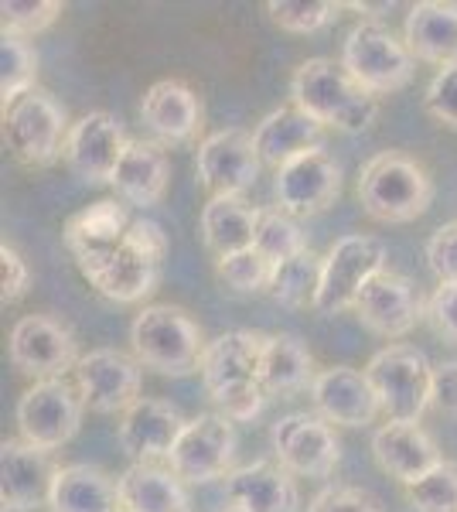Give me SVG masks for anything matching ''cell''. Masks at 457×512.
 Returning a JSON list of instances; mask_svg holds the SVG:
<instances>
[{
    "label": "cell",
    "instance_id": "cell-1",
    "mask_svg": "<svg viewBox=\"0 0 457 512\" xmlns=\"http://www.w3.org/2000/svg\"><path fill=\"white\" fill-rule=\"evenodd\" d=\"M267 335L236 328V332L219 335L205 345L202 355V383L209 390L212 403L226 420H253L260 417L267 390L260 383V359Z\"/></svg>",
    "mask_w": 457,
    "mask_h": 512
},
{
    "label": "cell",
    "instance_id": "cell-2",
    "mask_svg": "<svg viewBox=\"0 0 457 512\" xmlns=\"http://www.w3.org/2000/svg\"><path fill=\"white\" fill-rule=\"evenodd\" d=\"M290 99L321 127L359 134L379 113V96L362 89L342 62L307 59L290 76Z\"/></svg>",
    "mask_w": 457,
    "mask_h": 512
},
{
    "label": "cell",
    "instance_id": "cell-3",
    "mask_svg": "<svg viewBox=\"0 0 457 512\" xmlns=\"http://www.w3.org/2000/svg\"><path fill=\"white\" fill-rule=\"evenodd\" d=\"M202 328L185 308L174 304H147L130 325V349L144 369H154L161 376H191L202 369L205 355Z\"/></svg>",
    "mask_w": 457,
    "mask_h": 512
},
{
    "label": "cell",
    "instance_id": "cell-4",
    "mask_svg": "<svg viewBox=\"0 0 457 512\" xmlns=\"http://www.w3.org/2000/svg\"><path fill=\"white\" fill-rule=\"evenodd\" d=\"M359 202L376 222L400 226L430 209L434 181L417 158L403 151H382L365 161L359 175Z\"/></svg>",
    "mask_w": 457,
    "mask_h": 512
},
{
    "label": "cell",
    "instance_id": "cell-5",
    "mask_svg": "<svg viewBox=\"0 0 457 512\" xmlns=\"http://www.w3.org/2000/svg\"><path fill=\"white\" fill-rule=\"evenodd\" d=\"M342 65L372 96L400 93L417 72V59L406 48V41L396 38L393 28L382 21H359L348 31L342 45Z\"/></svg>",
    "mask_w": 457,
    "mask_h": 512
},
{
    "label": "cell",
    "instance_id": "cell-6",
    "mask_svg": "<svg viewBox=\"0 0 457 512\" xmlns=\"http://www.w3.org/2000/svg\"><path fill=\"white\" fill-rule=\"evenodd\" d=\"M72 123L65 106L48 89H31L11 106H4L7 151L28 168H48L65 154Z\"/></svg>",
    "mask_w": 457,
    "mask_h": 512
},
{
    "label": "cell",
    "instance_id": "cell-7",
    "mask_svg": "<svg viewBox=\"0 0 457 512\" xmlns=\"http://www.w3.org/2000/svg\"><path fill=\"white\" fill-rule=\"evenodd\" d=\"M376 390L386 420H420L430 407V376L434 366L413 345H386L362 369Z\"/></svg>",
    "mask_w": 457,
    "mask_h": 512
},
{
    "label": "cell",
    "instance_id": "cell-8",
    "mask_svg": "<svg viewBox=\"0 0 457 512\" xmlns=\"http://www.w3.org/2000/svg\"><path fill=\"white\" fill-rule=\"evenodd\" d=\"M386 270V243L369 233L342 236L324 256L321 267V291L314 301L318 315H338L355 308L359 294L372 277Z\"/></svg>",
    "mask_w": 457,
    "mask_h": 512
},
{
    "label": "cell",
    "instance_id": "cell-9",
    "mask_svg": "<svg viewBox=\"0 0 457 512\" xmlns=\"http://www.w3.org/2000/svg\"><path fill=\"white\" fill-rule=\"evenodd\" d=\"M82 403L79 390L65 379H41L28 386L18 400V431L21 441L35 444L41 451H58L76 437L82 424Z\"/></svg>",
    "mask_w": 457,
    "mask_h": 512
},
{
    "label": "cell",
    "instance_id": "cell-10",
    "mask_svg": "<svg viewBox=\"0 0 457 512\" xmlns=\"http://www.w3.org/2000/svg\"><path fill=\"white\" fill-rule=\"evenodd\" d=\"M7 355L18 373L41 379H65V373H76L79 366V342L69 325H62L52 315H24L11 328L7 338Z\"/></svg>",
    "mask_w": 457,
    "mask_h": 512
},
{
    "label": "cell",
    "instance_id": "cell-11",
    "mask_svg": "<svg viewBox=\"0 0 457 512\" xmlns=\"http://www.w3.org/2000/svg\"><path fill=\"white\" fill-rule=\"evenodd\" d=\"M232 461H236V427L222 414L191 417L168 454L171 472L191 485L229 478L236 472Z\"/></svg>",
    "mask_w": 457,
    "mask_h": 512
},
{
    "label": "cell",
    "instance_id": "cell-12",
    "mask_svg": "<svg viewBox=\"0 0 457 512\" xmlns=\"http://www.w3.org/2000/svg\"><path fill=\"white\" fill-rule=\"evenodd\" d=\"M342 195V164L331 158L324 147L301 154L277 171L273 181V198L277 209L290 219H311L328 212Z\"/></svg>",
    "mask_w": 457,
    "mask_h": 512
},
{
    "label": "cell",
    "instance_id": "cell-13",
    "mask_svg": "<svg viewBox=\"0 0 457 512\" xmlns=\"http://www.w3.org/2000/svg\"><path fill=\"white\" fill-rule=\"evenodd\" d=\"M76 263L82 277L116 304L144 301L147 294H154L157 277H161V260L147 256L137 243H130V236H123V243L106 246V250L82 253L76 256Z\"/></svg>",
    "mask_w": 457,
    "mask_h": 512
},
{
    "label": "cell",
    "instance_id": "cell-14",
    "mask_svg": "<svg viewBox=\"0 0 457 512\" xmlns=\"http://www.w3.org/2000/svg\"><path fill=\"white\" fill-rule=\"evenodd\" d=\"M270 437L277 465L297 478H328L342 458V444H338L331 424L314 414L280 417Z\"/></svg>",
    "mask_w": 457,
    "mask_h": 512
},
{
    "label": "cell",
    "instance_id": "cell-15",
    "mask_svg": "<svg viewBox=\"0 0 457 512\" xmlns=\"http://www.w3.org/2000/svg\"><path fill=\"white\" fill-rule=\"evenodd\" d=\"M260 154H256L253 134L239 127L219 130V134H209L198 147V178L209 188L212 198L229 195V198H243L249 188L260 178Z\"/></svg>",
    "mask_w": 457,
    "mask_h": 512
},
{
    "label": "cell",
    "instance_id": "cell-16",
    "mask_svg": "<svg viewBox=\"0 0 457 512\" xmlns=\"http://www.w3.org/2000/svg\"><path fill=\"white\" fill-rule=\"evenodd\" d=\"M140 369L127 352L93 349L76 366V390L93 414H127L140 400Z\"/></svg>",
    "mask_w": 457,
    "mask_h": 512
},
{
    "label": "cell",
    "instance_id": "cell-17",
    "mask_svg": "<svg viewBox=\"0 0 457 512\" xmlns=\"http://www.w3.org/2000/svg\"><path fill=\"white\" fill-rule=\"evenodd\" d=\"M127 134L123 123L113 113H86L82 120L72 123L69 140H65V164L79 181L86 185H113V175L127 151Z\"/></svg>",
    "mask_w": 457,
    "mask_h": 512
},
{
    "label": "cell",
    "instance_id": "cell-18",
    "mask_svg": "<svg viewBox=\"0 0 457 512\" xmlns=\"http://www.w3.org/2000/svg\"><path fill=\"white\" fill-rule=\"evenodd\" d=\"M352 311L369 332L382 338H403L427 315V301L420 297L417 284L410 277L386 267L365 284V291L359 294Z\"/></svg>",
    "mask_w": 457,
    "mask_h": 512
},
{
    "label": "cell",
    "instance_id": "cell-19",
    "mask_svg": "<svg viewBox=\"0 0 457 512\" xmlns=\"http://www.w3.org/2000/svg\"><path fill=\"white\" fill-rule=\"evenodd\" d=\"M58 465L52 454L28 441L0 444V506L4 512H31L48 506Z\"/></svg>",
    "mask_w": 457,
    "mask_h": 512
},
{
    "label": "cell",
    "instance_id": "cell-20",
    "mask_svg": "<svg viewBox=\"0 0 457 512\" xmlns=\"http://www.w3.org/2000/svg\"><path fill=\"white\" fill-rule=\"evenodd\" d=\"M311 400L318 417L338 427H369L382 414V403L369 376L352 366L321 369L311 386Z\"/></svg>",
    "mask_w": 457,
    "mask_h": 512
},
{
    "label": "cell",
    "instance_id": "cell-21",
    "mask_svg": "<svg viewBox=\"0 0 457 512\" xmlns=\"http://www.w3.org/2000/svg\"><path fill=\"white\" fill-rule=\"evenodd\" d=\"M372 454H376L382 472H389L406 489L413 482H420L423 475H430L444 461L437 441L423 431L420 420H386L372 434Z\"/></svg>",
    "mask_w": 457,
    "mask_h": 512
},
{
    "label": "cell",
    "instance_id": "cell-22",
    "mask_svg": "<svg viewBox=\"0 0 457 512\" xmlns=\"http://www.w3.org/2000/svg\"><path fill=\"white\" fill-rule=\"evenodd\" d=\"M140 120L161 144H191L202 130V99L181 79H161L140 99Z\"/></svg>",
    "mask_w": 457,
    "mask_h": 512
},
{
    "label": "cell",
    "instance_id": "cell-23",
    "mask_svg": "<svg viewBox=\"0 0 457 512\" xmlns=\"http://www.w3.org/2000/svg\"><path fill=\"white\" fill-rule=\"evenodd\" d=\"M185 424L188 420L178 414V407L154 396H140L120 420V444L134 458V465H147V461L154 465L157 458H168Z\"/></svg>",
    "mask_w": 457,
    "mask_h": 512
},
{
    "label": "cell",
    "instance_id": "cell-24",
    "mask_svg": "<svg viewBox=\"0 0 457 512\" xmlns=\"http://www.w3.org/2000/svg\"><path fill=\"white\" fill-rule=\"evenodd\" d=\"M229 506H243L246 512H297L301 509V492L290 478L287 468L273 461H253V465L236 468L226 478Z\"/></svg>",
    "mask_w": 457,
    "mask_h": 512
},
{
    "label": "cell",
    "instance_id": "cell-25",
    "mask_svg": "<svg viewBox=\"0 0 457 512\" xmlns=\"http://www.w3.org/2000/svg\"><path fill=\"white\" fill-rule=\"evenodd\" d=\"M321 123L311 120L301 106H280V110L267 113L260 120V127L253 130V144L263 164H270L273 171H280L301 154L321 147Z\"/></svg>",
    "mask_w": 457,
    "mask_h": 512
},
{
    "label": "cell",
    "instance_id": "cell-26",
    "mask_svg": "<svg viewBox=\"0 0 457 512\" xmlns=\"http://www.w3.org/2000/svg\"><path fill=\"white\" fill-rule=\"evenodd\" d=\"M403 41L413 59L430 62L437 69L457 65V4H444V0L413 4L403 24Z\"/></svg>",
    "mask_w": 457,
    "mask_h": 512
},
{
    "label": "cell",
    "instance_id": "cell-27",
    "mask_svg": "<svg viewBox=\"0 0 457 512\" xmlns=\"http://www.w3.org/2000/svg\"><path fill=\"white\" fill-rule=\"evenodd\" d=\"M168 178H171V161L164 154L161 144L154 140H130L123 161L113 175L116 195L127 205L137 209H151L168 192Z\"/></svg>",
    "mask_w": 457,
    "mask_h": 512
},
{
    "label": "cell",
    "instance_id": "cell-28",
    "mask_svg": "<svg viewBox=\"0 0 457 512\" xmlns=\"http://www.w3.org/2000/svg\"><path fill=\"white\" fill-rule=\"evenodd\" d=\"M52 512H123L120 485L96 465H65L58 468L52 499Z\"/></svg>",
    "mask_w": 457,
    "mask_h": 512
},
{
    "label": "cell",
    "instance_id": "cell-29",
    "mask_svg": "<svg viewBox=\"0 0 457 512\" xmlns=\"http://www.w3.org/2000/svg\"><path fill=\"white\" fill-rule=\"evenodd\" d=\"M123 512H188V489L171 468L161 465H130L116 478Z\"/></svg>",
    "mask_w": 457,
    "mask_h": 512
},
{
    "label": "cell",
    "instance_id": "cell-30",
    "mask_svg": "<svg viewBox=\"0 0 457 512\" xmlns=\"http://www.w3.org/2000/svg\"><path fill=\"white\" fill-rule=\"evenodd\" d=\"M263 209H253L243 198H209L202 209V239L215 256H229L239 250H249L256 243Z\"/></svg>",
    "mask_w": 457,
    "mask_h": 512
},
{
    "label": "cell",
    "instance_id": "cell-31",
    "mask_svg": "<svg viewBox=\"0 0 457 512\" xmlns=\"http://www.w3.org/2000/svg\"><path fill=\"white\" fill-rule=\"evenodd\" d=\"M314 359L307 352V345L297 335H267L260 359V383L267 396H294L314 386Z\"/></svg>",
    "mask_w": 457,
    "mask_h": 512
},
{
    "label": "cell",
    "instance_id": "cell-32",
    "mask_svg": "<svg viewBox=\"0 0 457 512\" xmlns=\"http://www.w3.org/2000/svg\"><path fill=\"white\" fill-rule=\"evenodd\" d=\"M130 222L134 219H130L127 205L106 198V202L89 205V209H82L79 216L65 222V246L72 250V256L106 250V246L123 243Z\"/></svg>",
    "mask_w": 457,
    "mask_h": 512
},
{
    "label": "cell",
    "instance_id": "cell-33",
    "mask_svg": "<svg viewBox=\"0 0 457 512\" xmlns=\"http://www.w3.org/2000/svg\"><path fill=\"white\" fill-rule=\"evenodd\" d=\"M321 267H324V256H318L314 250H304L294 260L280 263L273 270V284H270L273 301H280L284 308H314L321 291Z\"/></svg>",
    "mask_w": 457,
    "mask_h": 512
},
{
    "label": "cell",
    "instance_id": "cell-34",
    "mask_svg": "<svg viewBox=\"0 0 457 512\" xmlns=\"http://www.w3.org/2000/svg\"><path fill=\"white\" fill-rule=\"evenodd\" d=\"M38 79V52L24 38H0V99L11 106L14 99L35 89Z\"/></svg>",
    "mask_w": 457,
    "mask_h": 512
},
{
    "label": "cell",
    "instance_id": "cell-35",
    "mask_svg": "<svg viewBox=\"0 0 457 512\" xmlns=\"http://www.w3.org/2000/svg\"><path fill=\"white\" fill-rule=\"evenodd\" d=\"M253 250H260L273 267H280V263L294 260L297 253L311 250V246H307V236L301 233L297 219H290L287 212H280V209H263Z\"/></svg>",
    "mask_w": 457,
    "mask_h": 512
},
{
    "label": "cell",
    "instance_id": "cell-36",
    "mask_svg": "<svg viewBox=\"0 0 457 512\" xmlns=\"http://www.w3.org/2000/svg\"><path fill=\"white\" fill-rule=\"evenodd\" d=\"M273 263L263 256L260 250H239V253H229V256H219L215 260V274L226 287H232L236 294H263L270 291L273 284Z\"/></svg>",
    "mask_w": 457,
    "mask_h": 512
},
{
    "label": "cell",
    "instance_id": "cell-37",
    "mask_svg": "<svg viewBox=\"0 0 457 512\" xmlns=\"http://www.w3.org/2000/svg\"><path fill=\"white\" fill-rule=\"evenodd\" d=\"M338 11L342 4H331V0H270L267 4L270 21L290 35H314L335 21Z\"/></svg>",
    "mask_w": 457,
    "mask_h": 512
},
{
    "label": "cell",
    "instance_id": "cell-38",
    "mask_svg": "<svg viewBox=\"0 0 457 512\" xmlns=\"http://www.w3.org/2000/svg\"><path fill=\"white\" fill-rule=\"evenodd\" d=\"M62 14L58 0H4L0 4V24H4V35L11 38H35L45 28H52Z\"/></svg>",
    "mask_w": 457,
    "mask_h": 512
},
{
    "label": "cell",
    "instance_id": "cell-39",
    "mask_svg": "<svg viewBox=\"0 0 457 512\" xmlns=\"http://www.w3.org/2000/svg\"><path fill=\"white\" fill-rule=\"evenodd\" d=\"M406 495L417 512H457V461H440L434 472L413 482Z\"/></svg>",
    "mask_w": 457,
    "mask_h": 512
},
{
    "label": "cell",
    "instance_id": "cell-40",
    "mask_svg": "<svg viewBox=\"0 0 457 512\" xmlns=\"http://www.w3.org/2000/svg\"><path fill=\"white\" fill-rule=\"evenodd\" d=\"M423 106L440 127L457 130V65H444L437 69V76L430 79Z\"/></svg>",
    "mask_w": 457,
    "mask_h": 512
},
{
    "label": "cell",
    "instance_id": "cell-41",
    "mask_svg": "<svg viewBox=\"0 0 457 512\" xmlns=\"http://www.w3.org/2000/svg\"><path fill=\"white\" fill-rule=\"evenodd\" d=\"M423 321H427L434 335L457 345V284L434 287V294L427 297V315H423Z\"/></svg>",
    "mask_w": 457,
    "mask_h": 512
},
{
    "label": "cell",
    "instance_id": "cell-42",
    "mask_svg": "<svg viewBox=\"0 0 457 512\" xmlns=\"http://www.w3.org/2000/svg\"><path fill=\"white\" fill-rule=\"evenodd\" d=\"M427 263L440 284H457V222H447L427 239Z\"/></svg>",
    "mask_w": 457,
    "mask_h": 512
},
{
    "label": "cell",
    "instance_id": "cell-43",
    "mask_svg": "<svg viewBox=\"0 0 457 512\" xmlns=\"http://www.w3.org/2000/svg\"><path fill=\"white\" fill-rule=\"evenodd\" d=\"M307 512H382V506L362 489H352V485H331V489H321L314 495Z\"/></svg>",
    "mask_w": 457,
    "mask_h": 512
},
{
    "label": "cell",
    "instance_id": "cell-44",
    "mask_svg": "<svg viewBox=\"0 0 457 512\" xmlns=\"http://www.w3.org/2000/svg\"><path fill=\"white\" fill-rule=\"evenodd\" d=\"M28 287H31L28 263H24V256L14 250V246L4 243L0 246V301H4V308L21 301V297L28 294Z\"/></svg>",
    "mask_w": 457,
    "mask_h": 512
},
{
    "label": "cell",
    "instance_id": "cell-45",
    "mask_svg": "<svg viewBox=\"0 0 457 512\" xmlns=\"http://www.w3.org/2000/svg\"><path fill=\"white\" fill-rule=\"evenodd\" d=\"M430 407L444 417H457V359L437 362L430 376Z\"/></svg>",
    "mask_w": 457,
    "mask_h": 512
},
{
    "label": "cell",
    "instance_id": "cell-46",
    "mask_svg": "<svg viewBox=\"0 0 457 512\" xmlns=\"http://www.w3.org/2000/svg\"><path fill=\"white\" fill-rule=\"evenodd\" d=\"M222 512H246V509H243V506H226Z\"/></svg>",
    "mask_w": 457,
    "mask_h": 512
}]
</instances>
